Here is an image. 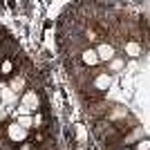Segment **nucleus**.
Returning <instances> with one entry per match:
<instances>
[{
  "mask_svg": "<svg viewBox=\"0 0 150 150\" xmlns=\"http://www.w3.org/2000/svg\"><path fill=\"white\" fill-rule=\"evenodd\" d=\"M5 134H7V139H9L11 144H25L29 132H27L25 128H20V125L11 119V121H7V130H5Z\"/></svg>",
  "mask_w": 150,
  "mask_h": 150,
  "instance_id": "obj_1",
  "label": "nucleus"
},
{
  "mask_svg": "<svg viewBox=\"0 0 150 150\" xmlns=\"http://www.w3.org/2000/svg\"><path fill=\"white\" fill-rule=\"evenodd\" d=\"M0 103L7 108L9 117H11L13 110H16V103H20V99L11 92V90H9V85H7V83H0Z\"/></svg>",
  "mask_w": 150,
  "mask_h": 150,
  "instance_id": "obj_2",
  "label": "nucleus"
},
{
  "mask_svg": "<svg viewBox=\"0 0 150 150\" xmlns=\"http://www.w3.org/2000/svg\"><path fill=\"white\" fill-rule=\"evenodd\" d=\"M20 103H23V105H27L31 110V112H34V110H38V108H40V94L36 92V90H25V92L20 94Z\"/></svg>",
  "mask_w": 150,
  "mask_h": 150,
  "instance_id": "obj_3",
  "label": "nucleus"
},
{
  "mask_svg": "<svg viewBox=\"0 0 150 150\" xmlns=\"http://www.w3.org/2000/svg\"><path fill=\"white\" fill-rule=\"evenodd\" d=\"M94 52H96V56H99V63H108V61H112V56H114V47L108 45V43H101Z\"/></svg>",
  "mask_w": 150,
  "mask_h": 150,
  "instance_id": "obj_4",
  "label": "nucleus"
},
{
  "mask_svg": "<svg viewBox=\"0 0 150 150\" xmlns=\"http://www.w3.org/2000/svg\"><path fill=\"white\" fill-rule=\"evenodd\" d=\"M81 58H83V65H88V67H96L99 65V56H96L94 50H83Z\"/></svg>",
  "mask_w": 150,
  "mask_h": 150,
  "instance_id": "obj_5",
  "label": "nucleus"
},
{
  "mask_svg": "<svg viewBox=\"0 0 150 150\" xmlns=\"http://www.w3.org/2000/svg\"><path fill=\"white\" fill-rule=\"evenodd\" d=\"M16 123L20 125V128H25V130H29V128H34V117L31 114H23V117H16Z\"/></svg>",
  "mask_w": 150,
  "mask_h": 150,
  "instance_id": "obj_6",
  "label": "nucleus"
},
{
  "mask_svg": "<svg viewBox=\"0 0 150 150\" xmlns=\"http://www.w3.org/2000/svg\"><path fill=\"white\" fill-rule=\"evenodd\" d=\"M108 85H110V76H105V74H101L96 81H94V88L96 90H105Z\"/></svg>",
  "mask_w": 150,
  "mask_h": 150,
  "instance_id": "obj_7",
  "label": "nucleus"
},
{
  "mask_svg": "<svg viewBox=\"0 0 150 150\" xmlns=\"http://www.w3.org/2000/svg\"><path fill=\"white\" fill-rule=\"evenodd\" d=\"M125 52H128L130 56H139V54H141V45L139 43H128L125 45Z\"/></svg>",
  "mask_w": 150,
  "mask_h": 150,
  "instance_id": "obj_8",
  "label": "nucleus"
},
{
  "mask_svg": "<svg viewBox=\"0 0 150 150\" xmlns=\"http://www.w3.org/2000/svg\"><path fill=\"white\" fill-rule=\"evenodd\" d=\"M7 119H9V112H7V108L0 103V123H5Z\"/></svg>",
  "mask_w": 150,
  "mask_h": 150,
  "instance_id": "obj_9",
  "label": "nucleus"
},
{
  "mask_svg": "<svg viewBox=\"0 0 150 150\" xmlns=\"http://www.w3.org/2000/svg\"><path fill=\"white\" fill-rule=\"evenodd\" d=\"M121 65H123V61H112V65H110V69H119Z\"/></svg>",
  "mask_w": 150,
  "mask_h": 150,
  "instance_id": "obj_10",
  "label": "nucleus"
},
{
  "mask_svg": "<svg viewBox=\"0 0 150 150\" xmlns=\"http://www.w3.org/2000/svg\"><path fill=\"white\" fill-rule=\"evenodd\" d=\"M139 150H148V139H144V144L139 146Z\"/></svg>",
  "mask_w": 150,
  "mask_h": 150,
  "instance_id": "obj_11",
  "label": "nucleus"
},
{
  "mask_svg": "<svg viewBox=\"0 0 150 150\" xmlns=\"http://www.w3.org/2000/svg\"><path fill=\"white\" fill-rule=\"evenodd\" d=\"M0 65H2V58H0Z\"/></svg>",
  "mask_w": 150,
  "mask_h": 150,
  "instance_id": "obj_12",
  "label": "nucleus"
}]
</instances>
